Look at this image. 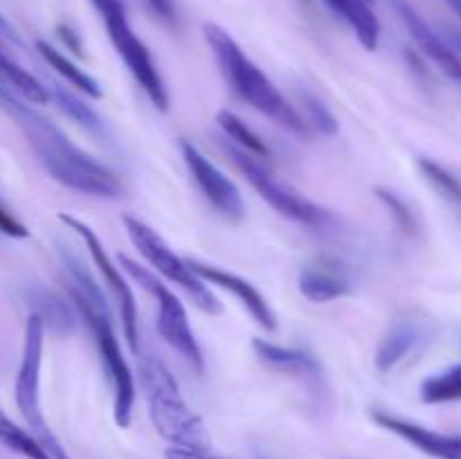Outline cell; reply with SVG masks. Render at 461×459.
Wrapping results in <instances>:
<instances>
[{"mask_svg":"<svg viewBox=\"0 0 461 459\" xmlns=\"http://www.w3.org/2000/svg\"><path fill=\"white\" fill-rule=\"evenodd\" d=\"M0 106L14 117L18 129L25 133L32 151L39 158L41 166L48 171L50 178L86 196L120 198L124 194V184L108 166L81 151L57 124H52L48 117L34 111L25 99L14 94L3 84H0Z\"/></svg>","mask_w":461,"mask_h":459,"instance_id":"cell-1","label":"cell"},{"mask_svg":"<svg viewBox=\"0 0 461 459\" xmlns=\"http://www.w3.org/2000/svg\"><path fill=\"white\" fill-rule=\"evenodd\" d=\"M59 256H61L63 268H66L68 277H70L72 304L77 306L84 322L88 324L95 346H97L99 360H102V367L106 372L108 381H111L113 417H115L117 426L129 428L135 403V382L129 363L122 356L120 340H117V333L113 328V318L106 297H104L99 284L95 282L90 270L86 268V264L75 250L59 243Z\"/></svg>","mask_w":461,"mask_h":459,"instance_id":"cell-2","label":"cell"},{"mask_svg":"<svg viewBox=\"0 0 461 459\" xmlns=\"http://www.w3.org/2000/svg\"><path fill=\"white\" fill-rule=\"evenodd\" d=\"M203 34H205L207 45L214 52L221 75L243 102L250 104L252 108L264 112L273 122H277L284 129L306 135V130H309L306 122L297 115L295 108L277 90V86L261 72V68L243 52L241 45L223 27L216 25V22H205Z\"/></svg>","mask_w":461,"mask_h":459,"instance_id":"cell-3","label":"cell"},{"mask_svg":"<svg viewBox=\"0 0 461 459\" xmlns=\"http://www.w3.org/2000/svg\"><path fill=\"white\" fill-rule=\"evenodd\" d=\"M138 358L149 417L162 439H167L176 448L210 450L212 441L205 423L194 410H189L171 369L151 351L140 349Z\"/></svg>","mask_w":461,"mask_h":459,"instance_id":"cell-4","label":"cell"},{"mask_svg":"<svg viewBox=\"0 0 461 459\" xmlns=\"http://www.w3.org/2000/svg\"><path fill=\"white\" fill-rule=\"evenodd\" d=\"M43 342L45 327L39 315L32 313L25 324V342H23V358L21 367L16 374V385H14V396H16L18 412L25 418L32 435L41 441L52 459H70L61 441L50 430L48 421L41 410V364H43Z\"/></svg>","mask_w":461,"mask_h":459,"instance_id":"cell-5","label":"cell"},{"mask_svg":"<svg viewBox=\"0 0 461 459\" xmlns=\"http://www.w3.org/2000/svg\"><path fill=\"white\" fill-rule=\"evenodd\" d=\"M90 3H93V7L102 16L108 36H111L113 48L117 50L122 61L126 63L133 79L142 86V90L151 99L153 106L167 111L169 108V94H167L165 81H162L160 70L153 63V57L147 50V45L142 43V39L131 27L124 3L122 0H90Z\"/></svg>","mask_w":461,"mask_h":459,"instance_id":"cell-6","label":"cell"},{"mask_svg":"<svg viewBox=\"0 0 461 459\" xmlns=\"http://www.w3.org/2000/svg\"><path fill=\"white\" fill-rule=\"evenodd\" d=\"M122 223H124L126 234H129L131 243L138 248L140 255H142L158 273L165 274L169 282L185 288L198 309L205 310V313L210 315H219L221 310H223L221 309V302L214 297V292H212L210 288L205 286V282L189 268V261L180 259V256L167 246V241L156 232V230L149 228L144 220L135 219V216H124Z\"/></svg>","mask_w":461,"mask_h":459,"instance_id":"cell-7","label":"cell"},{"mask_svg":"<svg viewBox=\"0 0 461 459\" xmlns=\"http://www.w3.org/2000/svg\"><path fill=\"white\" fill-rule=\"evenodd\" d=\"M117 264L144 288V291L151 292L158 302V333L162 336V340L171 346V349L178 351L187 364H192L196 372L205 369L203 363V351L198 346L196 336L192 331V324H189L187 310L185 304L180 302V297L176 292H171L167 288V284H162L160 279L153 277L147 268L135 264L133 259H129L126 255H117Z\"/></svg>","mask_w":461,"mask_h":459,"instance_id":"cell-8","label":"cell"},{"mask_svg":"<svg viewBox=\"0 0 461 459\" xmlns=\"http://www.w3.org/2000/svg\"><path fill=\"white\" fill-rule=\"evenodd\" d=\"M225 153L230 156V160L234 162L239 171L246 176L248 183L257 189L261 198L273 207L275 212H279L286 219L295 220V223L309 225V228H322L331 220V214L327 210H322L320 205L311 202L309 198L302 196L300 192H295L288 184L279 183L255 156L241 151L234 144H225Z\"/></svg>","mask_w":461,"mask_h":459,"instance_id":"cell-9","label":"cell"},{"mask_svg":"<svg viewBox=\"0 0 461 459\" xmlns=\"http://www.w3.org/2000/svg\"><path fill=\"white\" fill-rule=\"evenodd\" d=\"M59 220H61L63 225H68V230H72V232L79 234L81 237L86 250H88L90 256H93V264L97 266L99 274H102L104 284L108 286L111 295L115 297L117 309H120L122 328H124L126 342H129V346L133 354H140L138 302H135V295H133V291H131L129 284H126V279L122 277L120 266L113 264V259L108 256L106 248H104V243L99 241V237L95 234V230L90 228V225H86L84 220H79L77 216L66 214V212H61V214H59Z\"/></svg>","mask_w":461,"mask_h":459,"instance_id":"cell-10","label":"cell"},{"mask_svg":"<svg viewBox=\"0 0 461 459\" xmlns=\"http://www.w3.org/2000/svg\"><path fill=\"white\" fill-rule=\"evenodd\" d=\"M180 151H183V160L187 165L189 174H192L194 183L201 189V194L205 196V201L219 212L223 219L239 223L246 216V202H243L241 192H239L237 184L210 160V158L203 156L192 142L183 140L180 142Z\"/></svg>","mask_w":461,"mask_h":459,"instance_id":"cell-11","label":"cell"},{"mask_svg":"<svg viewBox=\"0 0 461 459\" xmlns=\"http://www.w3.org/2000/svg\"><path fill=\"white\" fill-rule=\"evenodd\" d=\"M189 268H192L205 284H214V286L232 292V295L246 306L248 313L257 320V324H259L261 328H266V331H275V328H277V318H275L273 309H270L266 297L261 295L250 282H246V279L239 277V274L228 273V270L216 268V266L201 264V261H189Z\"/></svg>","mask_w":461,"mask_h":459,"instance_id":"cell-12","label":"cell"},{"mask_svg":"<svg viewBox=\"0 0 461 459\" xmlns=\"http://www.w3.org/2000/svg\"><path fill=\"white\" fill-rule=\"evenodd\" d=\"M394 7H396V12H399L401 21L405 22L408 32L412 34L414 43L421 48V52L426 54V57L430 58V61L435 63V66L439 68L444 75L461 81V57L459 54L455 52V50L450 48V45L446 43V40L441 39V36L437 34V32L432 30L426 21H423L421 14H419L414 7H410L405 0H394Z\"/></svg>","mask_w":461,"mask_h":459,"instance_id":"cell-13","label":"cell"},{"mask_svg":"<svg viewBox=\"0 0 461 459\" xmlns=\"http://www.w3.org/2000/svg\"><path fill=\"white\" fill-rule=\"evenodd\" d=\"M372 417L378 426L394 432L396 436L405 439L408 444H412L414 448L421 450V453L430 454V457L461 459V436L441 435V432L428 430V428L417 426V423L405 421V418H399L394 417V414L387 412H374Z\"/></svg>","mask_w":461,"mask_h":459,"instance_id":"cell-14","label":"cell"},{"mask_svg":"<svg viewBox=\"0 0 461 459\" xmlns=\"http://www.w3.org/2000/svg\"><path fill=\"white\" fill-rule=\"evenodd\" d=\"M297 286L306 300L315 302V304H327V302L340 300V297L349 295L351 288L349 277L342 270L331 268V266H304L297 277Z\"/></svg>","mask_w":461,"mask_h":459,"instance_id":"cell-15","label":"cell"},{"mask_svg":"<svg viewBox=\"0 0 461 459\" xmlns=\"http://www.w3.org/2000/svg\"><path fill=\"white\" fill-rule=\"evenodd\" d=\"M252 346H255L257 358L264 364H268L270 369H277V372L304 378L322 376V367H320V363L309 354V351L288 349V346H279L266 340H255Z\"/></svg>","mask_w":461,"mask_h":459,"instance_id":"cell-16","label":"cell"},{"mask_svg":"<svg viewBox=\"0 0 461 459\" xmlns=\"http://www.w3.org/2000/svg\"><path fill=\"white\" fill-rule=\"evenodd\" d=\"M336 16H340L356 32L365 50L374 52L381 40V22L367 0H324Z\"/></svg>","mask_w":461,"mask_h":459,"instance_id":"cell-17","label":"cell"},{"mask_svg":"<svg viewBox=\"0 0 461 459\" xmlns=\"http://www.w3.org/2000/svg\"><path fill=\"white\" fill-rule=\"evenodd\" d=\"M27 302L32 306V313L39 315L43 327L50 328L54 336H68V333H72V328H75L72 309L57 292L48 291L43 286H32L27 291Z\"/></svg>","mask_w":461,"mask_h":459,"instance_id":"cell-18","label":"cell"},{"mask_svg":"<svg viewBox=\"0 0 461 459\" xmlns=\"http://www.w3.org/2000/svg\"><path fill=\"white\" fill-rule=\"evenodd\" d=\"M417 340H419V331L414 324L410 322L396 324V327L383 338L381 345H378L376 349V358L374 360H376L378 372L383 374L392 372V369H394L396 364H399L401 360L412 351V346L417 345Z\"/></svg>","mask_w":461,"mask_h":459,"instance_id":"cell-19","label":"cell"},{"mask_svg":"<svg viewBox=\"0 0 461 459\" xmlns=\"http://www.w3.org/2000/svg\"><path fill=\"white\" fill-rule=\"evenodd\" d=\"M36 50H39L41 57L45 58V63H48L54 72H59V75H61L68 84L75 86L77 90L86 93L88 97H95V99L102 97V88H99L97 81H95L88 72H84L81 68H77L75 63L66 57V54H61L57 48H52L50 43H45V40H36Z\"/></svg>","mask_w":461,"mask_h":459,"instance_id":"cell-20","label":"cell"},{"mask_svg":"<svg viewBox=\"0 0 461 459\" xmlns=\"http://www.w3.org/2000/svg\"><path fill=\"white\" fill-rule=\"evenodd\" d=\"M43 84H45V88H48L50 99H52V102L57 104V106L61 108L68 117H70V120H75L77 124L84 126V129L90 130V133H95V135L104 133L102 120H99V115L88 106V104L81 102L77 94H72L66 86H59L57 81H43Z\"/></svg>","mask_w":461,"mask_h":459,"instance_id":"cell-21","label":"cell"},{"mask_svg":"<svg viewBox=\"0 0 461 459\" xmlns=\"http://www.w3.org/2000/svg\"><path fill=\"white\" fill-rule=\"evenodd\" d=\"M0 444L25 459H52L32 432L23 430L0 410Z\"/></svg>","mask_w":461,"mask_h":459,"instance_id":"cell-22","label":"cell"},{"mask_svg":"<svg viewBox=\"0 0 461 459\" xmlns=\"http://www.w3.org/2000/svg\"><path fill=\"white\" fill-rule=\"evenodd\" d=\"M216 122H219L221 130L228 135L230 140H234V147H239L241 151L250 153L255 158H268L270 156V148L241 117H237L234 112L230 111H221L216 115Z\"/></svg>","mask_w":461,"mask_h":459,"instance_id":"cell-23","label":"cell"},{"mask_svg":"<svg viewBox=\"0 0 461 459\" xmlns=\"http://www.w3.org/2000/svg\"><path fill=\"white\" fill-rule=\"evenodd\" d=\"M421 400L430 405L461 400V363L453 364L437 376L426 378L421 382Z\"/></svg>","mask_w":461,"mask_h":459,"instance_id":"cell-24","label":"cell"},{"mask_svg":"<svg viewBox=\"0 0 461 459\" xmlns=\"http://www.w3.org/2000/svg\"><path fill=\"white\" fill-rule=\"evenodd\" d=\"M419 169H421V174L426 176L428 183H430L446 201L461 207V183L448 169L437 165L435 160H428V158H421V160H419Z\"/></svg>","mask_w":461,"mask_h":459,"instance_id":"cell-25","label":"cell"},{"mask_svg":"<svg viewBox=\"0 0 461 459\" xmlns=\"http://www.w3.org/2000/svg\"><path fill=\"white\" fill-rule=\"evenodd\" d=\"M376 196L381 198V201L385 202L387 210L392 212L396 225H399L405 234H414V230H417V220H414V214L410 212V207L405 205L403 198H399L396 194L387 192V189H383V187L376 189Z\"/></svg>","mask_w":461,"mask_h":459,"instance_id":"cell-26","label":"cell"},{"mask_svg":"<svg viewBox=\"0 0 461 459\" xmlns=\"http://www.w3.org/2000/svg\"><path fill=\"white\" fill-rule=\"evenodd\" d=\"M302 102H304L302 106H304L306 112H309V122L320 130V133H324V135L338 133L336 117H333L331 112L324 108L322 102H318V99L311 97V94H304V97H302Z\"/></svg>","mask_w":461,"mask_h":459,"instance_id":"cell-27","label":"cell"},{"mask_svg":"<svg viewBox=\"0 0 461 459\" xmlns=\"http://www.w3.org/2000/svg\"><path fill=\"white\" fill-rule=\"evenodd\" d=\"M0 234L12 238H27L30 237V230L7 210V207L0 202Z\"/></svg>","mask_w":461,"mask_h":459,"instance_id":"cell-28","label":"cell"},{"mask_svg":"<svg viewBox=\"0 0 461 459\" xmlns=\"http://www.w3.org/2000/svg\"><path fill=\"white\" fill-rule=\"evenodd\" d=\"M147 4L151 7V12L158 18H162L165 22H176L178 21V7H176V0H147Z\"/></svg>","mask_w":461,"mask_h":459,"instance_id":"cell-29","label":"cell"},{"mask_svg":"<svg viewBox=\"0 0 461 459\" xmlns=\"http://www.w3.org/2000/svg\"><path fill=\"white\" fill-rule=\"evenodd\" d=\"M165 457L167 459H221L216 457V454H212L210 450H189V448H176V446L167 448Z\"/></svg>","mask_w":461,"mask_h":459,"instance_id":"cell-30","label":"cell"},{"mask_svg":"<svg viewBox=\"0 0 461 459\" xmlns=\"http://www.w3.org/2000/svg\"><path fill=\"white\" fill-rule=\"evenodd\" d=\"M0 39L9 45H16V48H21L23 45L21 36L16 34V30H14L12 25H9V21L3 16V14H0Z\"/></svg>","mask_w":461,"mask_h":459,"instance_id":"cell-31","label":"cell"},{"mask_svg":"<svg viewBox=\"0 0 461 459\" xmlns=\"http://www.w3.org/2000/svg\"><path fill=\"white\" fill-rule=\"evenodd\" d=\"M59 34H61V39L66 40V43H70V48L75 50L77 54H81V45H79V40L72 36V30H68V27H59Z\"/></svg>","mask_w":461,"mask_h":459,"instance_id":"cell-32","label":"cell"},{"mask_svg":"<svg viewBox=\"0 0 461 459\" xmlns=\"http://www.w3.org/2000/svg\"><path fill=\"white\" fill-rule=\"evenodd\" d=\"M446 3H448V7L461 18V0H446Z\"/></svg>","mask_w":461,"mask_h":459,"instance_id":"cell-33","label":"cell"},{"mask_svg":"<svg viewBox=\"0 0 461 459\" xmlns=\"http://www.w3.org/2000/svg\"><path fill=\"white\" fill-rule=\"evenodd\" d=\"M367 3H369V0H367Z\"/></svg>","mask_w":461,"mask_h":459,"instance_id":"cell-34","label":"cell"}]
</instances>
